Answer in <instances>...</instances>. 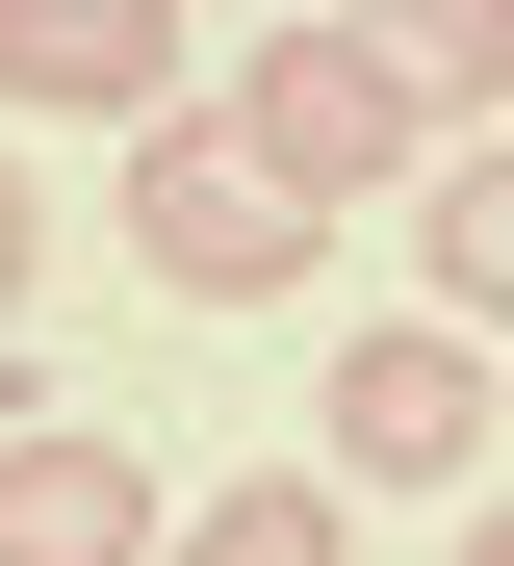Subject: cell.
I'll use <instances>...</instances> for the list:
<instances>
[{
    "mask_svg": "<svg viewBox=\"0 0 514 566\" xmlns=\"http://www.w3.org/2000/svg\"><path fill=\"white\" fill-rule=\"evenodd\" d=\"M463 566H514V515H463Z\"/></svg>",
    "mask_w": 514,
    "mask_h": 566,
    "instance_id": "cell-10",
    "label": "cell"
},
{
    "mask_svg": "<svg viewBox=\"0 0 514 566\" xmlns=\"http://www.w3.org/2000/svg\"><path fill=\"white\" fill-rule=\"evenodd\" d=\"M308 438H360V490H463V463H489V335H438V310H411V335H360Z\"/></svg>",
    "mask_w": 514,
    "mask_h": 566,
    "instance_id": "cell-3",
    "label": "cell"
},
{
    "mask_svg": "<svg viewBox=\"0 0 514 566\" xmlns=\"http://www.w3.org/2000/svg\"><path fill=\"white\" fill-rule=\"evenodd\" d=\"M0 310H27V180H0Z\"/></svg>",
    "mask_w": 514,
    "mask_h": 566,
    "instance_id": "cell-9",
    "label": "cell"
},
{
    "mask_svg": "<svg viewBox=\"0 0 514 566\" xmlns=\"http://www.w3.org/2000/svg\"><path fill=\"white\" fill-rule=\"evenodd\" d=\"M386 52H411V104H438V155H489V104H514V0H386Z\"/></svg>",
    "mask_w": 514,
    "mask_h": 566,
    "instance_id": "cell-7",
    "label": "cell"
},
{
    "mask_svg": "<svg viewBox=\"0 0 514 566\" xmlns=\"http://www.w3.org/2000/svg\"><path fill=\"white\" fill-rule=\"evenodd\" d=\"M411 258H438V335H514V129L438 155V232H411Z\"/></svg>",
    "mask_w": 514,
    "mask_h": 566,
    "instance_id": "cell-6",
    "label": "cell"
},
{
    "mask_svg": "<svg viewBox=\"0 0 514 566\" xmlns=\"http://www.w3.org/2000/svg\"><path fill=\"white\" fill-rule=\"evenodd\" d=\"M0 566H155V463L129 438H0Z\"/></svg>",
    "mask_w": 514,
    "mask_h": 566,
    "instance_id": "cell-5",
    "label": "cell"
},
{
    "mask_svg": "<svg viewBox=\"0 0 514 566\" xmlns=\"http://www.w3.org/2000/svg\"><path fill=\"white\" fill-rule=\"evenodd\" d=\"M129 258L180 283V310H283V283H308V207H283L232 129H155L129 155Z\"/></svg>",
    "mask_w": 514,
    "mask_h": 566,
    "instance_id": "cell-2",
    "label": "cell"
},
{
    "mask_svg": "<svg viewBox=\"0 0 514 566\" xmlns=\"http://www.w3.org/2000/svg\"><path fill=\"white\" fill-rule=\"evenodd\" d=\"M155 566H335V490H308V463H258V490H206Z\"/></svg>",
    "mask_w": 514,
    "mask_h": 566,
    "instance_id": "cell-8",
    "label": "cell"
},
{
    "mask_svg": "<svg viewBox=\"0 0 514 566\" xmlns=\"http://www.w3.org/2000/svg\"><path fill=\"white\" fill-rule=\"evenodd\" d=\"M0 104H103V129H180V27L155 0H0Z\"/></svg>",
    "mask_w": 514,
    "mask_h": 566,
    "instance_id": "cell-4",
    "label": "cell"
},
{
    "mask_svg": "<svg viewBox=\"0 0 514 566\" xmlns=\"http://www.w3.org/2000/svg\"><path fill=\"white\" fill-rule=\"evenodd\" d=\"M232 155L283 180V207H386V180H438V104H411L386 0H335V27H258V52H232Z\"/></svg>",
    "mask_w": 514,
    "mask_h": 566,
    "instance_id": "cell-1",
    "label": "cell"
}]
</instances>
